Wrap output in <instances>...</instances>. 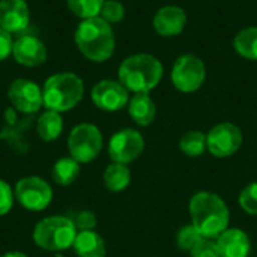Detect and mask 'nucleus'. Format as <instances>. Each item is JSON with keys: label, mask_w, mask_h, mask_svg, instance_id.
Returning <instances> with one entry per match:
<instances>
[{"label": "nucleus", "mask_w": 257, "mask_h": 257, "mask_svg": "<svg viewBox=\"0 0 257 257\" xmlns=\"http://www.w3.org/2000/svg\"><path fill=\"white\" fill-rule=\"evenodd\" d=\"M80 163L75 161L72 157H63L59 158L51 169V178L53 181L60 187H69L77 181L80 176Z\"/></svg>", "instance_id": "412c9836"}, {"label": "nucleus", "mask_w": 257, "mask_h": 257, "mask_svg": "<svg viewBox=\"0 0 257 257\" xmlns=\"http://www.w3.org/2000/svg\"><path fill=\"white\" fill-rule=\"evenodd\" d=\"M238 203L245 214L257 215V182H251L241 190Z\"/></svg>", "instance_id": "a878e982"}, {"label": "nucleus", "mask_w": 257, "mask_h": 257, "mask_svg": "<svg viewBox=\"0 0 257 257\" xmlns=\"http://www.w3.org/2000/svg\"><path fill=\"white\" fill-rule=\"evenodd\" d=\"M244 142L242 131L232 122H221L214 125L206 134V145L209 154L217 158H229L235 155Z\"/></svg>", "instance_id": "1a4fd4ad"}, {"label": "nucleus", "mask_w": 257, "mask_h": 257, "mask_svg": "<svg viewBox=\"0 0 257 257\" xmlns=\"http://www.w3.org/2000/svg\"><path fill=\"white\" fill-rule=\"evenodd\" d=\"M69 11L81 20L96 18L101 14L104 0H66Z\"/></svg>", "instance_id": "b1692460"}, {"label": "nucleus", "mask_w": 257, "mask_h": 257, "mask_svg": "<svg viewBox=\"0 0 257 257\" xmlns=\"http://www.w3.org/2000/svg\"><path fill=\"white\" fill-rule=\"evenodd\" d=\"M75 44L80 53L92 62H105L114 53L111 24L101 17L83 20L75 30Z\"/></svg>", "instance_id": "f03ea898"}, {"label": "nucleus", "mask_w": 257, "mask_h": 257, "mask_svg": "<svg viewBox=\"0 0 257 257\" xmlns=\"http://www.w3.org/2000/svg\"><path fill=\"white\" fill-rule=\"evenodd\" d=\"M14 196L24 209L41 212L50 206L53 200V188L39 176H24L15 184Z\"/></svg>", "instance_id": "0eeeda50"}, {"label": "nucleus", "mask_w": 257, "mask_h": 257, "mask_svg": "<svg viewBox=\"0 0 257 257\" xmlns=\"http://www.w3.org/2000/svg\"><path fill=\"white\" fill-rule=\"evenodd\" d=\"M220 257H248L251 241L248 235L238 227H227L218 238L214 239Z\"/></svg>", "instance_id": "dca6fc26"}, {"label": "nucleus", "mask_w": 257, "mask_h": 257, "mask_svg": "<svg viewBox=\"0 0 257 257\" xmlns=\"http://www.w3.org/2000/svg\"><path fill=\"white\" fill-rule=\"evenodd\" d=\"M30 21L29 6L24 0H0V27L8 33H23Z\"/></svg>", "instance_id": "4468645a"}, {"label": "nucleus", "mask_w": 257, "mask_h": 257, "mask_svg": "<svg viewBox=\"0 0 257 257\" xmlns=\"http://www.w3.org/2000/svg\"><path fill=\"white\" fill-rule=\"evenodd\" d=\"M12 56L17 63L27 68H35L47 60V48L39 38L33 35H21L17 41H14Z\"/></svg>", "instance_id": "ddd939ff"}, {"label": "nucleus", "mask_w": 257, "mask_h": 257, "mask_svg": "<svg viewBox=\"0 0 257 257\" xmlns=\"http://www.w3.org/2000/svg\"><path fill=\"white\" fill-rule=\"evenodd\" d=\"M2 257H29L27 254H24V253H21V251H8V253H5Z\"/></svg>", "instance_id": "2f4dec72"}, {"label": "nucleus", "mask_w": 257, "mask_h": 257, "mask_svg": "<svg viewBox=\"0 0 257 257\" xmlns=\"http://www.w3.org/2000/svg\"><path fill=\"white\" fill-rule=\"evenodd\" d=\"M78 230L74 220L63 215H50L38 221L33 229V242L45 251H65L74 245Z\"/></svg>", "instance_id": "39448f33"}, {"label": "nucleus", "mask_w": 257, "mask_h": 257, "mask_svg": "<svg viewBox=\"0 0 257 257\" xmlns=\"http://www.w3.org/2000/svg\"><path fill=\"white\" fill-rule=\"evenodd\" d=\"M187 24V14L176 5H167L157 11L154 17V29L160 36L173 38L182 33Z\"/></svg>", "instance_id": "2eb2a0df"}, {"label": "nucleus", "mask_w": 257, "mask_h": 257, "mask_svg": "<svg viewBox=\"0 0 257 257\" xmlns=\"http://www.w3.org/2000/svg\"><path fill=\"white\" fill-rule=\"evenodd\" d=\"M99 17L108 24L120 23L125 17V8L119 0H104Z\"/></svg>", "instance_id": "bb28decb"}, {"label": "nucleus", "mask_w": 257, "mask_h": 257, "mask_svg": "<svg viewBox=\"0 0 257 257\" xmlns=\"http://www.w3.org/2000/svg\"><path fill=\"white\" fill-rule=\"evenodd\" d=\"M235 51L248 60H257V27H245L236 33L233 39Z\"/></svg>", "instance_id": "4be33fe9"}, {"label": "nucleus", "mask_w": 257, "mask_h": 257, "mask_svg": "<svg viewBox=\"0 0 257 257\" xmlns=\"http://www.w3.org/2000/svg\"><path fill=\"white\" fill-rule=\"evenodd\" d=\"M190 257H220V253L212 239H203L190 251Z\"/></svg>", "instance_id": "c756f323"}, {"label": "nucleus", "mask_w": 257, "mask_h": 257, "mask_svg": "<svg viewBox=\"0 0 257 257\" xmlns=\"http://www.w3.org/2000/svg\"><path fill=\"white\" fill-rule=\"evenodd\" d=\"M173 86L182 93L197 92L206 78V68L200 57L194 54H182L173 63L172 72Z\"/></svg>", "instance_id": "6e6552de"}, {"label": "nucleus", "mask_w": 257, "mask_h": 257, "mask_svg": "<svg viewBox=\"0 0 257 257\" xmlns=\"http://www.w3.org/2000/svg\"><path fill=\"white\" fill-rule=\"evenodd\" d=\"M14 200H15L14 190L6 181L0 179V217L11 212L14 206Z\"/></svg>", "instance_id": "cd10ccee"}, {"label": "nucleus", "mask_w": 257, "mask_h": 257, "mask_svg": "<svg viewBox=\"0 0 257 257\" xmlns=\"http://www.w3.org/2000/svg\"><path fill=\"white\" fill-rule=\"evenodd\" d=\"M102 182L108 191L120 193L131 184V170L126 164L111 161L102 173Z\"/></svg>", "instance_id": "6ab92c4d"}, {"label": "nucleus", "mask_w": 257, "mask_h": 257, "mask_svg": "<svg viewBox=\"0 0 257 257\" xmlns=\"http://www.w3.org/2000/svg\"><path fill=\"white\" fill-rule=\"evenodd\" d=\"M68 152L80 164L92 163L102 151L104 137L99 128L93 123H78L68 136Z\"/></svg>", "instance_id": "423d86ee"}, {"label": "nucleus", "mask_w": 257, "mask_h": 257, "mask_svg": "<svg viewBox=\"0 0 257 257\" xmlns=\"http://www.w3.org/2000/svg\"><path fill=\"white\" fill-rule=\"evenodd\" d=\"M145 151V139L134 128H123L114 133L108 142V157L113 163L131 164Z\"/></svg>", "instance_id": "9d476101"}, {"label": "nucleus", "mask_w": 257, "mask_h": 257, "mask_svg": "<svg viewBox=\"0 0 257 257\" xmlns=\"http://www.w3.org/2000/svg\"><path fill=\"white\" fill-rule=\"evenodd\" d=\"M72 248L77 257H107L105 241L95 230L78 232Z\"/></svg>", "instance_id": "a211bd4d"}, {"label": "nucleus", "mask_w": 257, "mask_h": 257, "mask_svg": "<svg viewBox=\"0 0 257 257\" xmlns=\"http://www.w3.org/2000/svg\"><path fill=\"white\" fill-rule=\"evenodd\" d=\"M191 224L206 239L218 238L230 223V211L226 202L212 191H199L188 205Z\"/></svg>", "instance_id": "f257e3e1"}, {"label": "nucleus", "mask_w": 257, "mask_h": 257, "mask_svg": "<svg viewBox=\"0 0 257 257\" xmlns=\"http://www.w3.org/2000/svg\"><path fill=\"white\" fill-rule=\"evenodd\" d=\"M179 149L187 157H191V158L200 157L205 151H208L206 134H203L202 131H196V130L187 131L179 139Z\"/></svg>", "instance_id": "5701e85b"}, {"label": "nucleus", "mask_w": 257, "mask_h": 257, "mask_svg": "<svg viewBox=\"0 0 257 257\" xmlns=\"http://www.w3.org/2000/svg\"><path fill=\"white\" fill-rule=\"evenodd\" d=\"M128 114L139 126H149L157 116V105L149 93H134L128 102Z\"/></svg>", "instance_id": "f3484780"}, {"label": "nucleus", "mask_w": 257, "mask_h": 257, "mask_svg": "<svg viewBox=\"0 0 257 257\" xmlns=\"http://www.w3.org/2000/svg\"><path fill=\"white\" fill-rule=\"evenodd\" d=\"M92 102L104 111H119L130 102V90L116 80H101L90 93Z\"/></svg>", "instance_id": "f8f14e48"}, {"label": "nucleus", "mask_w": 257, "mask_h": 257, "mask_svg": "<svg viewBox=\"0 0 257 257\" xmlns=\"http://www.w3.org/2000/svg\"><path fill=\"white\" fill-rule=\"evenodd\" d=\"M84 95L83 80L72 72H59L47 78L42 87L44 105L47 110L63 113L80 104Z\"/></svg>", "instance_id": "20e7f679"}, {"label": "nucleus", "mask_w": 257, "mask_h": 257, "mask_svg": "<svg viewBox=\"0 0 257 257\" xmlns=\"http://www.w3.org/2000/svg\"><path fill=\"white\" fill-rule=\"evenodd\" d=\"M11 104L24 114H33L44 105L42 89L32 80L17 78L12 81L8 90Z\"/></svg>", "instance_id": "9b49d317"}, {"label": "nucleus", "mask_w": 257, "mask_h": 257, "mask_svg": "<svg viewBox=\"0 0 257 257\" xmlns=\"http://www.w3.org/2000/svg\"><path fill=\"white\" fill-rule=\"evenodd\" d=\"M12 47H14V41L11 38V33H8L0 27V62L6 60L12 54Z\"/></svg>", "instance_id": "7c9ffc66"}, {"label": "nucleus", "mask_w": 257, "mask_h": 257, "mask_svg": "<svg viewBox=\"0 0 257 257\" xmlns=\"http://www.w3.org/2000/svg\"><path fill=\"white\" fill-rule=\"evenodd\" d=\"M119 81L134 93H149L155 89L164 74L161 62L146 53L126 57L119 66Z\"/></svg>", "instance_id": "7ed1b4c3"}, {"label": "nucleus", "mask_w": 257, "mask_h": 257, "mask_svg": "<svg viewBox=\"0 0 257 257\" xmlns=\"http://www.w3.org/2000/svg\"><path fill=\"white\" fill-rule=\"evenodd\" d=\"M203 239H206V238H203V235L193 224L182 226L176 233V245L181 251H185V253H190Z\"/></svg>", "instance_id": "393cba45"}, {"label": "nucleus", "mask_w": 257, "mask_h": 257, "mask_svg": "<svg viewBox=\"0 0 257 257\" xmlns=\"http://www.w3.org/2000/svg\"><path fill=\"white\" fill-rule=\"evenodd\" d=\"M96 223H98L96 221V215L92 211H81L74 218V224H75V227H77L78 232H83V230H95Z\"/></svg>", "instance_id": "c85d7f7f"}, {"label": "nucleus", "mask_w": 257, "mask_h": 257, "mask_svg": "<svg viewBox=\"0 0 257 257\" xmlns=\"http://www.w3.org/2000/svg\"><path fill=\"white\" fill-rule=\"evenodd\" d=\"M63 131V119L62 114L53 110H47L42 113L36 122V133L42 142H54L60 137Z\"/></svg>", "instance_id": "aec40b11"}]
</instances>
